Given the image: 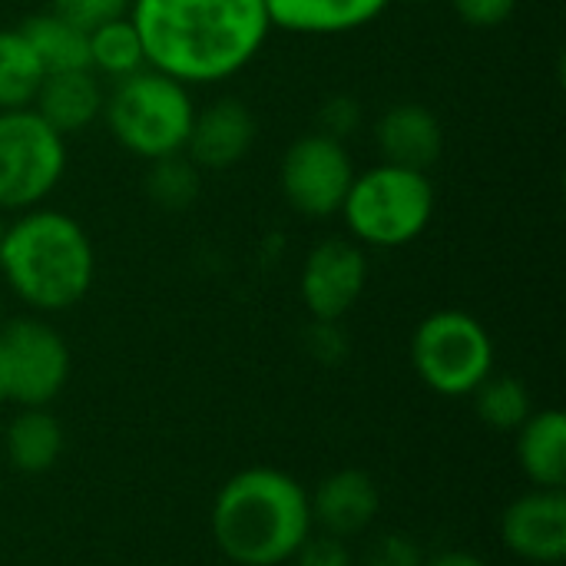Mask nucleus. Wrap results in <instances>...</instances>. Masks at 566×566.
<instances>
[{"label": "nucleus", "instance_id": "f257e3e1", "mask_svg": "<svg viewBox=\"0 0 566 566\" xmlns=\"http://www.w3.org/2000/svg\"><path fill=\"white\" fill-rule=\"evenodd\" d=\"M126 17L146 63L186 86L239 73L272 30L265 0H129Z\"/></svg>", "mask_w": 566, "mask_h": 566}, {"label": "nucleus", "instance_id": "f03ea898", "mask_svg": "<svg viewBox=\"0 0 566 566\" xmlns=\"http://www.w3.org/2000/svg\"><path fill=\"white\" fill-rule=\"evenodd\" d=\"M212 541L239 566H282L315 531L308 491L285 471L232 474L212 501Z\"/></svg>", "mask_w": 566, "mask_h": 566}, {"label": "nucleus", "instance_id": "7ed1b4c3", "mask_svg": "<svg viewBox=\"0 0 566 566\" xmlns=\"http://www.w3.org/2000/svg\"><path fill=\"white\" fill-rule=\"evenodd\" d=\"M0 275L30 308L66 312L93 289L96 252L73 216L36 206L3 226Z\"/></svg>", "mask_w": 566, "mask_h": 566}, {"label": "nucleus", "instance_id": "20e7f679", "mask_svg": "<svg viewBox=\"0 0 566 566\" xmlns=\"http://www.w3.org/2000/svg\"><path fill=\"white\" fill-rule=\"evenodd\" d=\"M103 116L126 153L153 163L186 149L196 106L186 83L143 66L116 80L113 93L103 96Z\"/></svg>", "mask_w": 566, "mask_h": 566}, {"label": "nucleus", "instance_id": "39448f33", "mask_svg": "<svg viewBox=\"0 0 566 566\" xmlns=\"http://www.w3.org/2000/svg\"><path fill=\"white\" fill-rule=\"evenodd\" d=\"M338 212L358 245L401 249L431 226L434 186L428 172L381 163L352 179Z\"/></svg>", "mask_w": 566, "mask_h": 566}, {"label": "nucleus", "instance_id": "423d86ee", "mask_svg": "<svg viewBox=\"0 0 566 566\" xmlns=\"http://www.w3.org/2000/svg\"><path fill=\"white\" fill-rule=\"evenodd\" d=\"M411 365L434 395L464 398L494 375V342L474 315L441 308L415 328Z\"/></svg>", "mask_w": 566, "mask_h": 566}, {"label": "nucleus", "instance_id": "0eeeda50", "mask_svg": "<svg viewBox=\"0 0 566 566\" xmlns=\"http://www.w3.org/2000/svg\"><path fill=\"white\" fill-rule=\"evenodd\" d=\"M66 172V143L33 109L0 113V212L36 209Z\"/></svg>", "mask_w": 566, "mask_h": 566}, {"label": "nucleus", "instance_id": "6e6552de", "mask_svg": "<svg viewBox=\"0 0 566 566\" xmlns=\"http://www.w3.org/2000/svg\"><path fill=\"white\" fill-rule=\"evenodd\" d=\"M70 381V348L40 318L0 322V391L20 408H46Z\"/></svg>", "mask_w": 566, "mask_h": 566}, {"label": "nucleus", "instance_id": "1a4fd4ad", "mask_svg": "<svg viewBox=\"0 0 566 566\" xmlns=\"http://www.w3.org/2000/svg\"><path fill=\"white\" fill-rule=\"evenodd\" d=\"M282 196L305 219H328L342 209L355 179L352 156L342 139L328 133L298 136L282 156Z\"/></svg>", "mask_w": 566, "mask_h": 566}, {"label": "nucleus", "instance_id": "9d476101", "mask_svg": "<svg viewBox=\"0 0 566 566\" xmlns=\"http://www.w3.org/2000/svg\"><path fill=\"white\" fill-rule=\"evenodd\" d=\"M368 285V259L355 239H322L302 265L298 295L315 322H342Z\"/></svg>", "mask_w": 566, "mask_h": 566}, {"label": "nucleus", "instance_id": "9b49d317", "mask_svg": "<svg viewBox=\"0 0 566 566\" xmlns=\"http://www.w3.org/2000/svg\"><path fill=\"white\" fill-rule=\"evenodd\" d=\"M504 547L537 566H554L566 557V497L564 491H527L501 514Z\"/></svg>", "mask_w": 566, "mask_h": 566}, {"label": "nucleus", "instance_id": "f8f14e48", "mask_svg": "<svg viewBox=\"0 0 566 566\" xmlns=\"http://www.w3.org/2000/svg\"><path fill=\"white\" fill-rule=\"evenodd\" d=\"M252 143H255L252 109L235 96H222L196 113L182 153L192 159L196 169H232L245 159Z\"/></svg>", "mask_w": 566, "mask_h": 566}, {"label": "nucleus", "instance_id": "ddd939ff", "mask_svg": "<svg viewBox=\"0 0 566 566\" xmlns=\"http://www.w3.org/2000/svg\"><path fill=\"white\" fill-rule=\"evenodd\" d=\"M308 507H312V524L322 534L348 541L375 524L381 511V491L371 474L358 468H345L328 474L315 488V494H308Z\"/></svg>", "mask_w": 566, "mask_h": 566}, {"label": "nucleus", "instance_id": "4468645a", "mask_svg": "<svg viewBox=\"0 0 566 566\" xmlns=\"http://www.w3.org/2000/svg\"><path fill=\"white\" fill-rule=\"evenodd\" d=\"M378 149L385 163L428 172L444 149V133L438 116L421 103H395L381 113L375 126Z\"/></svg>", "mask_w": 566, "mask_h": 566}, {"label": "nucleus", "instance_id": "2eb2a0df", "mask_svg": "<svg viewBox=\"0 0 566 566\" xmlns=\"http://www.w3.org/2000/svg\"><path fill=\"white\" fill-rule=\"evenodd\" d=\"M30 109L66 139L73 133H83L103 113V90L93 70L46 73Z\"/></svg>", "mask_w": 566, "mask_h": 566}, {"label": "nucleus", "instance_id": "dca6fc26", "mask_svg": "<svg viewBox=\"0 0 566 566\" xmlns=\"http://www.w3.org/2000/svg\"><path fill=\"white\" fill-rule=\"evenodd\" d=\"M391 0H265L269 23L289 33L332 36L371 23Z\"/></svg>", "mask_w": 566, "mask_h": 566}, {"label": "nucleus", "instance_id": "f3484780", "mask_svg": "<svg viewBox=\"0 0 566 566\" xmlns=\"http://www.w3.org/2000/svg\"><path fill=\"white\" fill-rule=\"evenodd\" d=\"M517 461L527 481L541 491H564L566 484V418L557 408L531 411L517 428Z\"/></svg>", "mask_w": 566, "mask_h": 566}, {"label": "nucleus", "instance_id": "a211bd4d", "mask_svg": "<svg viewBox=\"0 0 566 566\" xmlns=\"http://www.w3.org/2000/svg\"><path fill=\"white\" fill-rule=\"evenodd\" d=\"M63 444V424L46 408H23L3 434L7 461L20 474H46L60 461Z\"/></svg>", "mask_w": 566, "mask_h": 566}, {"label": "nucleus", "instance_id": "6ab92c4d", "mask_svg": "<svg viewBox=\"0 0 566 566\" xmlns=\"http://www.w3.org/2000/svg\"><path fill=\"white\" fill-rule=\"evenodd\" d=\"M17 30L23 33V40L36 53L43 73L90 70V40H86V30H80L76 23L56 17L53 10L50 13L27 17Z\"/></svg>", "mask_w": 566, "mask_h": 566}, {"label": "nucleus", "instance_id": "aec40b11", "mask_svg": "<svg viewBox=\"0 0 566 566\" xmlns=\"http://www.w3.org/2000/svg\"><path fill=\"white\" fill-rule=\"evenodd\" d=\"M43 66L20 30H0V113L30 109L43 83Z\"/></svg>", "mask_w": 566, "mask_h": 566}, {"label": "nucleus", "instance_id": "412c9836", "mask_svg": "<svg viewBox=\"0 0 566 566\" xmlns=\"http://www.w3.org/2000/svg\"><path fill=\"white\" fill-rule=\"evenodd\" d=\"M90 40V70H99L113 80H123L146 66L143 43L129 17H116L109 23H99L86 33Z\"/></svg>", "mask_w": 566, "mask_h": 566}, {"label": "nucleus", "instance_id": "4be33fe9", "mask_svg": "<svg viewBox=\"0 0 566 566\" xmlns=\"http://www.w3.org/2000/svg\"><path fill=\"white\" fill-rule=\"evenodd\" d=\"M474 405H478V418L494 431H517L534 411L527 385L511 375L484 378L474 391Z\"/></svg>", "mask_w": 566, "mask_h": 566}, {"label": "nucleus", "instance_id": "5701e85b", "mask_svg": "<svg viewBox=\"0 0 566 566\" xmlns=\"http://www.w3.org/2000/svg\"><path fill=\"white\" fill-rule=\"evenodd\" d=\"M146 192L149 199L166 209V212H182L196 202L199 196V169L192 166L189 156L182 153H172V156H163V159H153L149 163V172H146Z\"/></svg>", "mask_w": 566, "mask_h": 566}, {"label": "nucleus", "instance_id": "b1692460", "mask_svg": "<svg viewBox=\"0 0 566 566\" xmlns=\"http://www.w3.org/2000/svg\"><path fill=\"white\" fill-rule=\"evenodd\" d=\"M53 13L90 33L99 23L126 17L129 13V0H53Z\"/></svg>", "mask_w": 566, "mask_h": 566}, {"label": "nucleus", "instance_id": "393cba45", "mask_svg": "<svg viewBox=\"0 0 566 566\" xmlns=\"http://www.w3.org/2000/svg\"><path fill=\"white\" fill-rule=\"evenodd\" d=\"M361 566H424V554L415 537L388 531L378 541H371Z\"/></svg>", "mask_w": 566, "mask_h": 566}, {"label": "nucleus", "instance_id": "a878e982", "mask_svg": "<svg viewBox=\"0 0 566 566\" xmlns=\"http://www.w3.org/2000/svg\"><path fill=\"white\" fill-rule=\"evenodd\" d=\"M295 566H352V551L348 541L332 537V534H308L305 544L295 551L289 560Z\"/></svg>", "mask_w": 566, "mask_h": 566}, {"label": "nucleus", "instance_id": "bb28decb", "mask_svg": "<svg viewBox=\"0 0 566 566\" xmlns=\"http://www.w3.org/2000/svg\"><path fill=\"white\" fill-rule=\"evenodd\" d=\"M451 3H454L458 17L468 27H478V30L501 27L514 13V7H517V0H451Z\"/></svg>", "mask_w": 566, "mask_h": 566}, {"label": "nucleus", "instance_id": "cd10ccee", "mask_svg": "<svg viewBox=\"0 0 566 566\" xmlns=\"http://www.w3.org/2000/svg\"><path fill=\"white\" fill-rule=\"evenodd\" d=\"M358 103L348 99V96H335L322 106V133L335 136V139H345L355 126H358Z\"/></svg>", "mask_w": 566, "mask_h": 566}, {"label": "nucleus", "instance_id": "c85d7f7f", "mask_svg": "<svg viewBox=\"0 0 566 566\" xmlns=\"http://www.w3.org/2000/svg\"><path fill=\"white\" fill-rule=\"evenodd\" d=\"M308 348L315 352V358L322 361H338L348 352V342L338 328V322H315L308 328Z\"/></svg>", "mask_w": 566, "mask_h": 566}, {"label": "nucleus", "instance_id": "c756f323", "mask_svg": "<svg viewBox=\"0 0 566 566\" xmlns=\"http://www.w3.org/2000/svg\"><path fill=\"white\" fill-rule=\"evenodd\" d=\"M424 566H488L478 554H468V551H441L434 554L431 560H424Z\"/></svg>", "mask_w": 566, "mask_h": 566}, {"label": "nucleus", "instance_id": "7c9ffc66", "mask_svg": "<svg viewBox=\"0 0 566 566\" xmlns=\"http://www.w3.org/2000/svg\"><path fill=\"white\" fill-rule=\"evenodd\" d=\"M408 3H428V0H408Z\"/></svg>", "mask_w": 566, "mask_h": 566}, {"label": "nucleus", "instance_id": "2f4dec72", "mask_svg": "<svg viewBox=\"0 0 566 566\" xmlns=\"http://www.w3.org/2000/svg\"><path fill=\"white\" fill-rule=\"evenodd\" d=\"M0 239H3V222H0Z\"/></svg>", "mask_w": 566, "mask_h": 566}, {"label": "nucleus", "instance_id": "473e14b6", "mask_svg": "<svg viewBox=\"0 0 566 566\" xmlns=\"http://www.w3.org/2000/svg\"><path fill=\"white\" fill-rule=\"evenodd\" d=\"M0 315H3V298H0Z\"/></svg>", "mask_w": 566, "mask_h": 566}]
</instances>
